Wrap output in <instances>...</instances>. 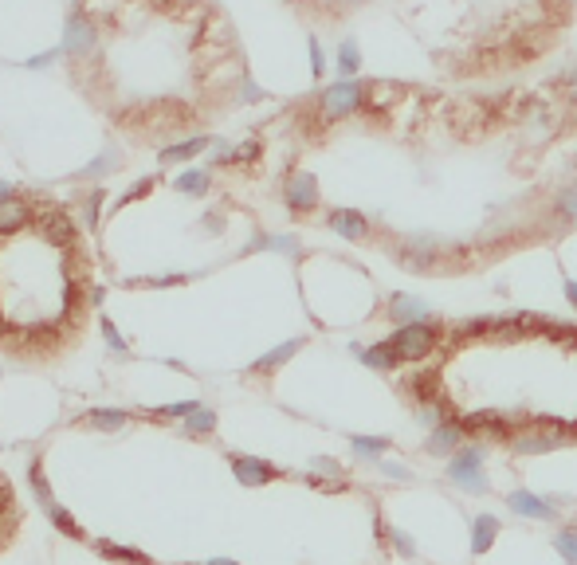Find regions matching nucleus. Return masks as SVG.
I'll list each match as a JSON object with an SVG mask.
<instances>
[{
    "mask_svg": "<svg viewBox=\"0 0 577 565\" xmlns=\"http://www.w3.org/2000/svg\"><path fill=\"white\" fill-rule=\"evenodd\" d=\"M63 71L134 146H185L252 99L248 51L221 0H71Z\"/></svg>",
    "mask_w": 577,
    "mask_h": 565,
    "instance_id": "nucleus-1",
    "label": "nucleus"
},
{
    "mask_svg": "<svg viewBox=\"0 0 577 565\" xmlns=\"http://www.w3.org/2000/svg\"><path fill=\"white\" fill-rule=\"evenodd\" d=\"M95 264L68 204L43 193L0 197V350L51 357L83 334L99 302Z\"/></svg>",
    "mask_w": 577,
    "mask_h": 565,
    "instance_id": "nucleus-2",
    "label": "nucleus"
},
{
    "mask_svg": "<svg viewBox=\"0 0 577 565\" xmlns=\"http://www.w3.org/2000/svg\"><path fill=\"white\" fill-rule=\"evenodd\" d=\"M369 99V83L362 79H334L330 86H322L319 99H314V114H319V126H338L346 118L362 114Z\"/></svg>",
    "mask_w": 577,
    "mask_h": 565,
    "instance_id": "nucleus-3",
    "label": "nucleus"
},
{
    "mask_svg": "<svg viewBox=\"0 0 577 565\" xmlns=\"http://www.w3.org/2000/svg\"><path fill=\"white\" fill-rule=\"evenodd\" d=\"M444 338V326L440 322H412V326H397L393 338H389V345L397 350L401 362H424L432 350L440 345Z\"/></svg>",
    "mask_w": 577,
    "mask_h": 565,
    "instance_id": "nucleus-4",
    "label": "nucleus"
},
{
    "mask_svg": "<svg viewBox=\"0 0 577 565\" xmlns=\"http://www.w3.org/2000/svg\"><path fill=\"white\" fill-rule=\"evenodd\" d=\"M483 460H487V452L479 444H467V448H460L448 460V480L455 487H464L467 495H487L491 491V480L483 475Z\"/></svg>",
    "mask_w": 577,
    "mask_h": 565,
    "instance_id": "nucleus-5",
    "label": "nucleus"
},
{
    "mask_svg": "<svg viewBox=\"0 0 577 565\" xmlns=\"http://www.w3.org/2000/svg\"><path fill=\"white\" fill-rule=\"evenodd\" d=\"M283 201H287V209L295 216H311L319 212L322 204V189H319V177H314L311 169H295L283 184Z\"/></svg>",
    "mask_w": 577,
    "mask_h": 565,
    "instance_id": "nucleus-6",
    "label": "nucleus"
},
{
    "mask_svg": "<svg viewBox=\"0 0 577 565\" xmlns=\"http://www.w3.org/2000/svg\"><path fill=\"white\" fill-rule=\"evenodd\" d=\"M444 256L448 252H444V240H437V236H405L401 240V264L409 271H437Z\"/></svg>",
    "mask_w": 577,
    "mask_h": 565,
    "instance_id": "nucleus-7",
    "label": "nucleus"
},
{
    "mask_svg": "<svg viewBox=\"0 0 577 565\" xmlns=\"http://www.w3.org/2000/svg\"><path fill=\"white\" fill-rule=\"evenodd\" d=\"M464 440H467L464 420L452 417V420H444V424H437V428L428 432V440H424V452L437 455V460H444V455H455V452H460Z\"/></svg>",
    "mask_w": 577,
    "mask_h": 565,
    "instance_id": "nucleus-8",
    "label": "nucleus"
},
{
    "mask_svg": "<svg viewBox=\"0 0 577 565\" xmlns=\"http://www.w3.org/2000/svg\"><path fill=\"white\" fill-rule=\"evenodd\" d=\"M507 507H510V515H518V518H535V523H558V507H550L542 495L535 491H510L507 495Z\"/></svg>",
    "mask_w": 577,
    "mask_h": 565,
    "instance_id": "nucleus-9",
    "label": "nucleus"
},
{
    "mask_svg": "<svg viewBox=\"0 0 577 565\" xmlns=\"http://www.w3.org/2000/svg\"><path fill=\"white\" fill-rule=\"evenodd\" d=\"M464 428L467 436H487V440H515V424L507 417H499V412H472V417H464Z\"/></svg>",
    "mask_w": 577,
    "mask_h": 565,
    "instance_id": "nucleus-10",
    "label": "nucleus"
},
{
    "mask_svg": "<svg viewBox=\"0 0 577 565\" xmlns=\"http://www.w3.org/2000/svg\"><path fill=\"white\" fill-rule=\"evenodd\" d=\"M385 314L393 318L397 326H412V322H428V302L417 299V295H409V291H393L385 302Z\"/></svg>",
    "mask_w": 577,
    "mask_h": 565,
    "instance_id": "nucleus-11",
    "label": "nucleus"
},
{
    "mask_svg": "<svg viewBox=\"0 0 577 565\" xmlns=\"http://www.w3.org/2000/svg\"><path fill=\"white\" fill-rule=\"evenodd\" d=\"M326 228H330L334 236H342V240H365L369 236V216L357 212V209H330L326 212Z\"/></svg>",
    "mask_w": 577,
    "mask_h": 565,
    "instance_id": "nucleus-12",
    "label": "nucleus"
},
{
    "mask_svg": "<svg viewBox=\"0 0 577 565\" xmlns=\"http://www.w3.org/2000/svg\"><path fill=\"white\" fill-rule=\"evenodd\" d=\"M232 471L244 487H264L271 480H279V467L267 460H256V455H232Z\"/></svg>",
    "mask_w": 577,
    "mask_h": 565,
    "instance_id": "nucleus-13",
    "label": "nucleus"
},
{
    "mask_svg": "<svg viewBox=\"0 0 577 565\" xmlns=\"http://www.w3.org/2000/svg\"><path fill=\"white\" fill-rule=\"evenodd\" d=\"M350 350L362 357L369 369H377V373H393V369L401 365V357H397L393 345H389V338L385 342H374V345H350Z\"/></svg>",
    "mask_w": 577,
    "mask_h": 565,
    "instance_id": "nucleus-14",
    "label": "nucleus"
},
{
    "mask_svg": "<svg viewBox=\"0 0 577 565\" xmlns=\"http://www.w3.org/2000/svg\"><path fill=\"white\" fill-rule=\"evenodd\" d=\"M499 530H503V523H499L495 515H475L472 518V553H475V558L495 546Z\"/></svg>",
    "mask_w": 577,
    "mask_h": 565,
    "instance_id": "nucleus-15",
    "label": "nucleus"
},
{
    "mask_svg": "<svg viewBox=\"0 0 577 565\" xmlns=\"http://www.w3.org/2000/svg\"><path fill=\"white\" fill-rule=\"evenodd\" d=\"M338 75L342 79H357L362 75V48H357L354 36H346L338 48Z\"/></svg>",
    "mask_w": 577,
    "mask_h": 565,
    "instance_id": "nucleus-16",
    "label": "nucleus"
},
{
    "mask_svg": "<svg viewBox=\"0 0 577 565\" xmlns=\"http://www.w3.org/2000/svg\"><path fill=\"white\" fill-rule=\"evenodd\" d=\"M302 350V338H291V342H283L279 350H271V354H264L259 357V362L252 365V373H271V369H279L283 362H291V357H295Z\"/></svg>",
    "mask_w": 577,
    "mask_h": 565,
    "instance_id": "nucleus-17",
    "label": "nucleus"
},
{
    "mask_svg": "<svg viewBox=\"0 0 577 565\" xmlns=\"http://www.w3.org/2000/svg\"><path fill=\"white\" fill-rule=\"evenodd\" d=\"M409 389L417 393L420 405H437L440 400V373L437 369H432V373H417V381H412Z\"/></svg>",
    "mask_w": 577,
    "mask_h": 565,
    "instance_id": "nucleus-18",
    "label": "nucleus"
},
{
    "mask_svg": "<svg viewBox=\"0 0 577 565\" xmlns=\"http://www.w3.org/2000/svg\"><path fill=\"white\" fill-rule=\"evenodd\" d=\"M350 448L362 460H381L389 452V436H350Z\"/></svg>",
    "mask_w": 577,
    "mask_h": 565,
    "instance_id": "nucleus-19",
    "label": "nucleus"
},
{
    "mask_svg": "<svg viewBox=\"0 0 577 565\" xmlns=\"http://www.w3.org/2000/svg\"><path fill=\"white\" fill-rule=\"evenodd\" d=\"M554 216L565 224H577V184L558 189V197H554Z\"/></svg>",
    "mask_w": 577,
    "mask_h": 565,
    "instance_id": "nucleus-20",
    "label": "nucleus"
},
{
    "mask_svg": "<svg viewBox=\"0 0 577 565\" xmlns=\"http://www.w3.org/2000/svg\"><path fill=\"white\" fill-rule=\"evenodd\" d=\"M91 428H103V432H118L126 424V412H114V408H95L91 417H86Z\"/></svg>",
    "mask_w": 577,
    "mask_h": 565,
    "instance_id": "nucleus-21",
    "label": "nucleus"
},
{
    "mask_svg": "<svg viewBox=\"0 0 577 565\" xmlns=\"http://www.w3.org/2000/svg\"><path fill=\"white\" fill-rule=\"evenodd\" d=\"M554 550H558L570 565H577V526H562L558 534H554Z\"/></svg>",
    "mask_w": 577,
    "mask_h": 565,
    "instance_id": "nucleus-22",
    "label": "nucleus"
},
{
    "mask_svg": "<svg viewBox=\"0 0 577 565\" xmlns=\"http://www.w3.org/2000/svg\"><path fill=\"white\" fill-rule=\"evenodd\" d=\"M216 428V412L212 408H197L189 420H185V432L189 436H201V432H212Z\"/></svg>",
    "mask_w": 577,
    "mask_h": 565,
    "instance_id": "nucleus-23",
    "label": "nucleus"
},
{
    "mask_svg": "<svg viewBox=\"0 0 577 565\" xmlns=\"http://www.w3.org/2000/svg\"><path fill=\"white\" fill-rule=\"evenodd\" d=\"M99 550L106 553V558H114V561H130V565H154V561L146 558V553H138V550H126V546H111V542H103Z\"/></svg>",
    "mask_w": 577,
    "mask_h": 565,
    "instance_id": "nucleus-24",
    "label": "nucleus"
},
{
    "mask_svg": "<svg viewBox=\"0 0 577 565\" xmlns=\"http://www.w3.org/2000/svg\"><path fill=\"white\" fill-rule=\"evenodd\" d=\"M369 0H326V20H342V16H350L357 13V8H365Z\"/></svg>",
    "mask_w": 577,
    "mask_h": 565,
    "instance_id": "nucleus-25",
    "label": "nucleus"
},
{
    "mask_svg": "<svg viewBox=\"0 0 577 565\" xmlns=\"http://www.w3.org/2000/svg\"><path fill=\"white\" fill-rule=\"evenodd\" d=\"M385 538H389V542H393V546H397V553H401V558H417V542H412V538L405 534V530H397V526H385Z\"/></svg>",
    "mask_w": 577,
    "mask_h": 565,
    "instance_id": "nucleus-26",
    "label": "nucleus"
},
{
    "mask_svg": "<svg viewBox=\"0 0 577 565\" xmlns=\"http://www.w3.org/2000/svg\"><path fill=\"white\" fill-rule=\"evenodd\" d=\"M558 91H562V99H565V103H570L573 111H577V63H573V67H565V71H562Z\"/></svg>",
    "mask_w": 577,
    "mask_h": 565,
    "instance_id": "nucleus-27",
    "label": "nucleus"
},
{
    "mask_svg": "<svg viewBox=\"0 0 577 565\" xmlns=\"http://www.w3.org/2000/svg\"><path fill=\"white\" fill-rule=\"evenodd\" d=\"M48 515H51V523H56V526H59V530H63V534H68V538H83V534H79V526H75V518H71V515H68V510H63V507H51Z\"/></svg>",
    "mask_w": 577,
    "mask_h": 565,
    "instance_id": "nucleus-28",
    "label": "nucleus"
},
{
    "mask_svg": "<svg viewBox=\"0 0 577 565\" xmlns=\"http://www.w3.org/2000/svg\"><path fill=\"white\" fill-rule=\"evenodd\" d=\"M32 491L40 495V503H48V510L56 507L51 503V491H48V480H43V471H40V463H32Z\"/></svg>",
    "mask_w": 577,
    "mask_h": 565,
    "instance_id": "nucleus-29",
    "label": "nucleus"
},
{
    "mask_svg": "<svg viewBox=\"0 0 577 565\" xmlns=\"http://www.w3.org/2000/svg\"><path fill=\"white\" fill-rule=\"evenodd\" d=\"M381 471H385L389 480H397V483H412V471H409V467H401V463H389L385 455H381Z\"/></svg>",
    "mask_w": 577,
    "mask_h": 565,
    "instance_id": "nucleus-30",
    "label": "nucleus"
},
{
    "mask_svg": "<svg viewBox=\"0 0 577 565\" xmlns=\"http://www.w3.org/2000/svg\"><path fill=\"white\" fill-rule=\"evenodd\" d=\"M311 467H314V471H322V475H342V463L330 460V455H314Z\"/></svg>",
    "mask_w": 577,
    "mask_h": 565,
    "instance_id": "nucleus-31",
    "label": "nucleus"
},
{
    "mask_svg": "<svg viewBox=\"0 0 577 565\" xmlns=\"http://www.w3.org/2000/svg\"><path fill=\"white\" fill-rule=\"evenodd\" d=\"M311 59H314V79H322V71H326V56H322V48H319V36H311Z\"/></svg>",
    "mask_w": 577,
    "mask_h": 565,
    "instance_id": "nucleus-32",
    "label": "nucleus"
},
{
    "mask_svg": "<svg viewBox=\"0 0 577 565\" xmlns=\"http://www.w3.org/2000/svg\"><path fill=\"white\" fill-rule=\"evenodd\" d=\"M562 291H565V299H570V307L577 310V279H565V287H562Z\"/></svg>",
    "mask_w": 577,
    "mask_h": 565,
    "instance_id": "nucleus-33",
    "label": "nucleus"
},
{
    "mask_svg": "<svg viewBox=\"0 0 577 565\" xmlns=\"http://www.w3.org/2000/svg\"><path fill=\"white\" fill-rule=\"evenodd\" d=\"M204 565H236L232 558H212V561H204Z\"/></svg>",
    "mask_w": 577,
    "mask_h": 565,
    "instance_id": "nucleus-34",
    "label": "nucleus"
},
{
    "mask_svg": "<svg viewBox=\"0 0 577 565\" xmlns=\"http://www.w3.org/2000/svg\"><path fill=\"white\" fill-rule=\"evenodd\" d=\"M0 491H8V487H5V483H0Z\"/></svg>",
    "mask_w": 577,
    "mask_h": 565,
    "instance_id": "nucleus-35",
    "label": "nucleus"
}]
</instances>
